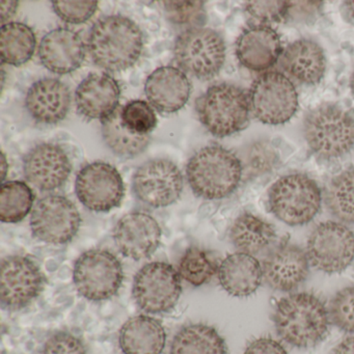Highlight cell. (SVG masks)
Listing matches in <instances>:
<instances>
[{
	"label": "cell",
	"mask_w": 354,
	"mask_h": 354,
	"mask_svg": "<svg viewBox=\"0 0 354 354\" xmlns=\"http://www.w3.org/2000/svg\"><path fill=\"white\" fill-rule=\"evenodd\" d=\"M277 335L286 343L299 349L315 347L328 333V308L310 292L290 294L275 304L272 314Z\"/></svg>",
	"instance_id": "1"
},
{
	"label": "cell",
	"mask_w": 354,
	"mask_h": 354,
	"mask_svg": "<svg viewBox=\"0 0 354 354\" xmlns=\"http://www.w3.org/2000/svg\"><path fill=\"white\" fill-rule=\"evenodd\" d=\"M88 49L94 63L109 72L129 69L144 49V35L136 22L124 16L101 18L91 28Z\"/></svg>",
	"instance_id": "2"
},
{
	"label": "cell",
	"mask_w": 354,
	"mask_h": 354,
	"mask_svg": "<svg viewBox=\"0 0 354 354\" xmlns=\"http://www.w3.org/2000/svg\"><path fill=\"white\" fill-rule=\"evenodd\" d=\"M186 176L198 198L221 200L237 189L243 176V165L235 153L212 145L201 149L189 159Z\"/></svg>",
	"instance_id": "3"
},
{
	"label": "cell",
	"mask_w": 354,
	"mask_h": 354,
	"mask_svg": "<svg viewBox=\"0 0 354 354\" xmlns=\"http://www.w3.org/2000/svg\"><path fill=\"white\" fill-rule=\"evenodd\" d=\"M304 134L319 159L342 158L354 148V115L337 104L319 105L306 115Z\"/></svg>",
	"instance_id": "4"
},
{
	"label": "cell",
	"mask_w": 354,
	"mask_h": 354,
	"mask_svg": "<svg viewBox=\"0 0 354 354\" xmlns=\"http://www.w3.org/2000/svg\"><path fill=\"white\" fill-rule=\"evenodd\" d=\"M201 123L212 136L227 138L241 131L250 122L248 94L233 84L210 86L196 102Z\"/></svg>",
	"instance_id": "5"
},
{
	"label": "cell",
	"mask_w": 354,
	"mask_h": 354,
	"mask_svg": "<svg viewBox=\"0 0 354 354\" xmlns=\"http://www.w3.org/2000/svg\"><path fill=\"white\" fill-rule=\"evenodd\" d=\"M269 211L281 223L291 227L308 225L318 214L322 192L318 184L304 174L279 178L268 192Z\"/></svg>",
	"instance_id": "6"
},
{
	"label": "cell",
	"mask_w": 354,
	"mask_h": 354,
	"mask_svg": "<svg viewBox=\"0 0 354 354\" xmlns=\"http://www.w3.org/2000/svg\"><path fill=\"white\" fill-rule=\"evenodd\" d=\"M174 57L182 71L198 80H211L225 64V41L211 28H189L178 36Z\"/></svg>",
	"instance_id": "7"
},
{
	"label": "cell",
	"mask_w": 354,
	"mask_h": 354,
	"mask_svg": "<svg viewBox=\"0 0 354 354\" xmlns=\"http://www.w3.org/2000/svg\"><path fill=\"white\" fill-rule=\"evenodd\" d=\"M250 111L257 120L268 125L289 122L299 107L297 91L288 76L281 72H265L248 92Z\"/></svg>",
	"instance_id": "8"
},
{
	"label": "cell",
	"mask_w": 354,
	"mask_h": 354,
	"mask_svg": "<svg viewBox=\"0 0 354 354\" xmlns=\"http://www.w3.org/2000/svg\"><path fill=\"white\" fill-rule=\"evenodd\" d=\"M123 281L121 262L109 250H88L74 265V285L80 295L91 301L111 299L121 289Z\"/></svg>",
	"instance_id": "9"
},
{
	"label": "cell",
	"mask_w": 354,
	"mask_h": 354,
	"mask_svg": "<svg viewBox=\"0 0 354 354\" xmlns=\"http://www.w3.org/2000/svg\"><path fill=\"white\" fill-rule=\"evenodd\" d=\"M310 264L328 274L345 271L354 261V233L342 223H319L308 238Z\"/></svg>",
	"instance_id": "10"
},
{
	"label": "cell",
	"mask_w": 354,
	"mask_h": 354,
	"mask_svg": "<svg viewBox=\"0 0 354 354\" xmlns=\"http://www.w3.org/2000/svg\"><path fill=\"white\" fill-rule=\"evenodd\" d=\"M181 292L179 272L165 262L145 265L136 273L132 288L136 304L149 314H161L173 310Z\"/></svg>",
	"instance_id": "11"
},
{
	"label": "cell",
	"mask_w": 354,
	"mask_h": 354,
	"mask_svg": "<svg viewBox=\"0 0 354 354\" xmlns=\"http://www.w3.org/2000/svg\"><path fill=\"white\" fill-rule=\"evenodd\" d=\"M80 225L82 217L75 205L57 194L41 198L30 215L32 235L40 241L55 245L71 241Z\"/></svg>",
	"instance_id": "12"
},
{
	"label": "cell",
	"mask_w": 354,
	"mask_h": 354,
	"mask_svg": "<svg viewBox=\"0 0 354 354\" xmlns=\"http://www.w3.org/2000/svg\"><path fill=\"white\" fill-rule=\"evenodd\" d=\"M183 186L179 167L163 158L152 159L140 165L132 180L136 198L152 208H165L177 202Z\"/></svg>",
	"instance_id": "13"
},
{
	"label": "cell",
	"mask_w": 354,
	"mask_h": 354,
	"mask_svg": "<svg viewBox=\"0 0 354 354\" xmlns=\"http://www.w3.org/2000/svg\"><path fill=\"white\" fill-rule=\"evenodd\" d=\"M75 192L78 200L88 210L109 212L121 205L125 186L121 174L113 165L95 161L78 171Z\"/></svg>",
	"instance_id": "14"
},
{
	"label": "cell",
	"mask_w": 354,
	"mask_h": 354,
	"mask_svg": "<svg viewBox=\"0 0 354 354\" xmlns=\"http://www.w3.org/2000/svg\"><path fill=\"white\" fill-rule=\"evenodd\" d=\"M45 285L40 267L28 257L11 256L0 266V298L6 308L20 310L34 301Z\"/></svg>",
	"instance_id": "15"
},
{
	"label": "cell",
	"mask_w": 354,
	"mask_h": 354,
	"mask_svg": "<svg viewBox=\"0 0 354 354\" xmlns=\"http://www.w3.org/2000/svg\"><path fill=\"white\" fill-rule=\"evenodd\" d=\"M308 254L300 246L283 242L274 246L263 262V277L269 287L281 292H292L308 279Z\"/></svg>",
	"instance_id": "16"
},
{
	"label": "cell",
	"mask_w": 354,
	"mask_h": 354,
	"mask_svg": "<svg viewBox=\"0 0 354 354\" xmlns=\"http://www.w3.org/2000/svg\"><path fill=\"white\" fill-rule=\"evenodd\" d=\"M24 171L30 184L42 190L51 192L62 187L69 179L71 161L59 145H37L24 157Z\"/></svg>",
	"instance_id": "17"
},
{
	"label": "cell",
	"mask_w": 354,
	"mask_h": 354,
	"mask_svg": "<svg viewBox=\"0 0 354 354\" xmlns=\"http://www.w3.org/2000/svg\"><path fill=\"white\" fill-rule=\"evenodd\" d=\"M160 225L148 213L131 212L118 221L113 240L126 258L142 260L154 254L161 241Z\"/></svg>",
	"instance_id": "18"
},
{
	"label": "cell",
	"mask_w": 354,
	"mask_h": 354,
	"mask_svg": "<svg viewBox=\"0 0 354 354\" xmlns=\"http://www.w3.org/2000/svg\"><path fill=\"white\" fill-rule=\"evenodd\" d=\"M236 57L243 67L254 72H265L281 59V37L268 24H250L236 41Z\"/></svg>",
	"instance_id": "19"
},
{
	"label": "cell",
	"mask_w": 354,
	"mask_h": 354,
	"mask_svg": "<svg viewBox=\"0 0 354 354\" xmlns=\"http://www.w3.org/2000/svg\"><path fill=\"white\" fill-rule=\"evenodd\" d=\"M120 96L119 84L109 74H90L76 88V107L84 119L103 121L119 109Z\"/></svg>",
	"instance_id": "20"
},
{
	"label": "cell",
	"mask_w": 354,
	"mask_h": 354,
	"mask_svg": "<svg viewBox=\"0 0 354 354\" xmlns=\"http://www.w3.org/2000/svg\"><path fill=\"white\" fill-rule=\"evenodd\" d=\"M41 63L50 72L68 74L77 70L86 59V45L82 37L67 28H59L45 35L39 47Z\"/></svg>",
	"instance_id": "21"
},
{
	"label": "cell",
	"mask_w": 354,
	"mask_h": 354,
	"mask_svg": "<svg viewBox=\"0 0 354 354\" xmlns=\"http://www.w3.org/2000/svg\"><path fill=\"white\" fill-rule=\"evenodd\" d=\"M145 93L150 104L161 113L183 109L192 93V84L179 68H158L147 78Z\"/></svg>",
	"instance_id": "22"
},
{
	"label": "cell",
	"mask_w": 354,
	"mask_h": 354,
	"mask_svg": "<svg viewBox=\"0 0 354 354\" xmlns=\"http://www.w3.org/2000/svg\"><path fill=\"white\" fill-rule=\"evenodd\" d=\"M71 106L69 88L55 78L35 82L26 98V107L35 121L53 125L67 117Z\"/></svg>",
	"instance_id": "23"
},
{
	"label": "cell",
	"mask_w": 354,
	"mask_h": 354,
	"mask_svg": "<svg viewBox=\"0 0 354 354\" xmlns=\"http://www.w3.org/2000/svg\"><path fill=\"white\" fill-rule=\"evenodd\" d=\"M279 63L283 71L306 86L319 84L326 71V57L322 47L310 39H300L288 45Z\"/></svg>",
	"instance_id": "24"
},
{
	"label": "cell",
	"mask_w": 354,
	"mask_h": 354,
	"mask_svg": "<svg viewBox=\"0 0 354 354\" xmlns=\"http://www.w3.org/2000/svg\"><path fill=\"white\" fill-rule=\"evenodd\" d=\"M217 274L223 289L235 297L252 295L264 279L258 259L243 252L227 256L219 265Z\"/></svg>",
	"instance_id": "25"
},
{
	"label": "cell",
	"mask_w": 354,
	"mask_h": 354,
	"mask_svg": "<svg viewBox=\"0 0 354 354\" xmlns=\"http://www.w3.org/2000/svg\"><path fill=\"white\" fill-rule=\"evenodd\" d=\"M167 333L157 319L146 315L129 319L120 331L119 343L124 354H161Z\"/></svg>",
	"instance_id": "26"
},
{
	"label": "cell",
	"mask_w": 354,
	"mask_h": 354,
	"mask_svg": "<svg viewBox=\"0 0 354 354\" xmlns=\"http://www.w3.org/2000/svg\"><path fill=\"white\" fill-rule=\"evenodd\" d=\"M230 238L239 252L256 257L274 248L277 234L272 223L244 212L234 221Z\"/></svg>",
	"instance_id": "27"
},
{
	"label": "cell",
	"mask_w": 354,
	"mask_h": 354,
	"mask_svg": "<svg viewBox=\"0 0 354 354\" xmlns=\"http://www.w3.org/2000/svg\"><path fill=\"white\" fill-rule=\"evenodd\" d=\"M171 354H227V346L214 327L205 323H192L176 333Z\"/></svg>",
	"instance_id": "28"
},
{
	"label": "cell",
	"mask_w": 354,
	"mask_h": 354,
	"mask_svg": "<svg viewBox=\"0 0 354 354\" xmlns=\"http://www.w3.org/2000/svg\"><path fill=\"white\" fill-rule=\"evenodd\" d=\"M37 39L34 30L21 22H9L0 30V57L3 64L21 66L35 53Z\"/></svg>",
	"instance_id": "29"
},
{
	"label": "cell",
	"mask_w": 354,
	"mask_h": 354,
	"mask_svg": "<svg viewBox=\"0 0 354 354\" xmlns=\"http://www.w3.org/2000/svg\"><path fill=\"white\" fill-rule=\"evenodd\" d=\"M102 138L105 144L118 156L133 158L142 154L150 144V136H140L130 131L121 120V109L103 120Z\"/></svg>",
	"instance_id": "30"
},
{
	"label": "cell",
	"mask_w": 354,
	"mask_h": 354,
	"mask_svg": "<svg viewBox=\"0 0 354 354\" xmlns=\"http://www.w3.org/2000/svg\"><path fill=\"white\" fill-rule=\"evenodd\" d=\"M329 212L342 223H354V169L333 177L324 194Z\"/></svg>",
	"instance_id": "31"
},
{
	"label": "cell",
	"mask_w": 354,
	"mask_h": 354,
	"mask_svg": "<svg viewBox=\"0 0 354 354\" xmlns=\"http://www.w3.org/2000/svg\"><path fill=\"white\" fill-rule=\"evenodd\" d=\"M34 201L32 188L24 182L3 183L0 189V219L7 223L24 221L32 210Z\"/></svg>",
	"instance_id": "32"
},
{
	"label": "cell",
	"mask_w": 354,
	"mask_h": 354,
	"mask_svg": "<svg viewBox=\"0 0 354 354\" xmlns=\"http://www.w3.org/2000/svg\"><path fill=\"white\" fill-rule=\"evenodd\" d=\"M218 271V266L214 259L198 248H188L179 263V272L181 279L194 287H200L209 283Z\"/></svg>",
	"instance_id": "33"
},
{
	"label": "cell",
	"mask_w": 354,
	"mask_h": 354,
	"mask_svg": "<svg viewBox=\"0 0 354 354\" xmlns=\"http://www.w3.org/2000/svg\"><path fill=\"white\" fill-rule=\"evenodd\" d=\"M279 161V153L272 144L268 140H258L248 147L242 165L248 177L258 178L272 171Z\"/></svg>",
	"instance_id": "34"
},
{
	"label": "cell",
	"mask_w": 354,
	"mask_h": 354,
	"mask_svg": "<svg viewBox=\"0 0 354 354\" xmlns=\"http://www.w3.org/2000/svg\"><path fill=\"white\" fill-rule=\"evenodd\" d=\"M122 123L130 131L140 136H149L157 125L154 109L142 100H133L121 109Z\"/></svg>",
	"instance_id": "35"
},
{
	"label": "cell",
	"mask_w": 354,
	"mask_h": 354,
	"mask_svg": "<svg viewBox=\"0 0 354 354\" xmlns=\"http://www.w3.org/2000/svg\"><path fill=\"white\" fill-rule=\"evenodd\" d=\"M328 312L337 328L354 333V286L344 288L333 296Z\"/></svg>",
	"instance_id": "36"
},
{
	"label": "cell",
	"mask_w": 354,
	"mask_h": 354,
	"mask_svg": "<svg viewBox=\"0 0 354 354\" xmlns=\"http://www.w3.org/2000/svg\"><path fill=\"white\" fill-rule=\"evenodd\" d=\"M165 17L178 26L198 28L205 19L204 1H163Z\"/></svg>",
	"instance_id": "37"
},
{
	"label": "cell",
	"mask_w": 354,
	"mask_h": 354,
	"mask_svg": "<svg viewBox=\"0 0 354 354\" xmlns=\"http://www.w3.org/2000/svg\"><path fill=\"white\" fill-rule=\"evenodd\" d=\"M290 1H248L245 11L250 17L263 24L287 21Z\"/></svg>",
	"instance_id": "38"
},
{
	"label": "cell",
	"mask_w": 354,
	"mask_h": 354,
	"mask_svg": "<svg viewBox=\"0 0 354 354\" xmlns=\"http://www.w3.org/2000/svg\"><path fill=\"white\" fill-rule=\"evenodd\" d=\"M53 11L68 24H80L88 21L98 9V1H53Z\"/></svg>",
	"instance_id": "39"
},
{
	"label": "cell",
	"mask_w": 354,
	"mask_h": 354,
	"mask_svg": "<svg viewBox=\"0 0 354 354\" xmlns=\"http://www.w3.org/2000/svg\"><path fill=\"white\" fill-rule=\"evenodd\" d=\"M41 354H88L82 339L69 333H57L49 337Z\"/></svg>",
	"instance_id": "40"
},
{
	"label": "cell",
	"mask_w": 354,
	"mask_h": 354,
	"mask_svg": "<svg viewBox=\"0 0 354 354\" xmlns=\"http://www.w3.org/2000/svg\"><path fill=\"white\" fill-rule=\"evenodd\" d=\"M323 9L322 1H290L287 21L310 24L316 21Z\"/></svg>",
	"instance_id": "41"
},
{
	"label": "cell",
	"mask_w": 354,
	"mask_h": 354,
	"mask_svg": "<svg viewBox=\"0 0 354 354\" xmlns=\"http://www.w3.org/2000/svg\"><path fill=\"white\" fill-rule=\"evenodd\" d=\"M243 354H288V352L277 339L261 337L250 342Z\"/></svg>",
	"instance_id": "42"
},
{
	"label": "cell",
	"mask_w": 354,
	"mask_h": 354,
	"mask_svg": "<svg viewBox=\"0 0 354 354\" xmlns=\"http://www.w3.org/2000/svg\"><path fill=\"white\" fill-rule=\"evenodd\" d=\"M18 5H19L18 1H1L0 7H1V22L3 24L15 15Z\"/></svg>",
	"instance_id": "43"
},
{
	"label": "cell",
	"mask_w": 354,
	"mask_h": 354,
	"mask_svg": "<svg viewBox=\"0 0 354 354\" xmlns=\"http://www.w3.org/2000/svg\"><path fill=\"white\" fill-rule=\"evenodd\" d=\"M333 354H354V335L346 337L333 350Z\"/></svg>",
	"instance_id": "44"
},
{
	"label": "cell",
	"mask_w": 354,
	"mask_h": 354,
	"mask_svg": "<svg viewBox=\"0 0 354 354\" xmlns=\"http://www.w3.org/2000/svg\"><path fill=\"white\" fill-rule=\"evenodd\" d=\"M343 15L349 24H354V1L343 3Z\"/></svg>",
	"instance_id": "45"
},
{
	"label": "cell",
	"mask_w": 354,
	"mask_h": 354,
	"mask_svg": "<svg viewBox=\"0 0 354 354\" xmlns=\"http://www.w3.org/2000/svg\"><path fill=\"white\" fill-rule=\"evenodd\" d=\"M9 169V165L7 163V159H6L5 154H1V179L5 181L6 176H7V171Z\"/></svg>",
	"instance_id": "46"
},
{
	"label": "cell",
	"mask_w": 354,
	"mask_h": 354,
	"mask_svg": "<svg viewBox=\"0 0 354 354\" xmlns=\"http://www.w3.org/2000/svg\"><path fill=\"white\" fill-rule=\"evenodd\" d=\"M350 88H351V93L354 97V70L352 72L351 78H350Z\"/></svg>",
	"instance_id": "47"
}]
</instances>
